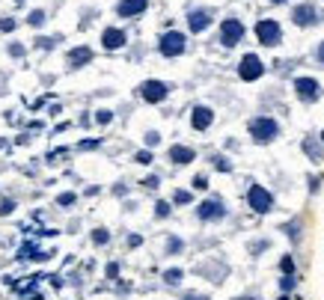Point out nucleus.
Here are the masks:
<instances>
[{"label": "nucleus", "instance_id": "nucleus-1", "mask_svg": "<svg viewBox=\"0 0 324 300\" xmlns=\"http://www.w3.org/2000/svg\"><path fill=\"white\" fill-rule=\"evenodd\" d=\"M250 134H253V140H256V143H271V140H277L280 125H277L271 116H259V119L250 122Z\"/></svg>", "mask_w": 324, "mask_h": 300}, {"label": "nucleus", "instance_id": "nucleus-2", "mask_svg": "<svg viewBox=\"0 0 324 300\" xmlns=\"http://www.w3.org/2000/svg\"><path fill=\"white\" fill-rule=\"evenodd\" d=\"M256 36H259V42L268 45V48H274V45L282 42V30H280V24L271 21V18H265V21L256 24Z\"/></svg>", "mask_w": 324, "mask_h": 300}, {"label": "nucleus", "instance_id": "nucleus-3", "mask_svg": "<svg viewBox=\"0 0 324 300\" xmlns=\"http://www.w3.org/2000/svg\"><path fill=\"white\" fill-rule=\"evenodd\" d=\"M241 39H244V24H241L238 18H226V21L220 24V42H223L226 48H235Z\"/></svg>", "mask_w": 324, "mask_h": 300}, {"label": "nucleus", "instance_id": "nucleus-4", "mask_svg": "<svg viewBox=\"0 0 324 300\" xmlns=\"http://www.w3.org/2000/svg\"><path fill=\"white\" fill-rule=\"evenodd\" d=\"M247 199H250V208H253V211H259V214H268V211L274 208V196L265 191L262 184H253V187H250Z\"/></svg>", "mask_w": 324, "mask_h": 300}, {"label": "nucleus", "instance_id": "nucleus-5", "mask_svg": "<svg viewBox=\"0 0 324 300\" xmlns=\"http://www.w3.org/2000/svg\"><path fill=\"white\" fill-rule=\"evenodd\" d=\"M262 71H265V65H262V60L256 54H247L241 60V65H238L241 81H256V78H262Z\"/></svg>", "mask_w": 324, "mask_h": 300}, {"label": "nucleus", "instance_id": "nucleus-6", "mask_svg": "<svg viewBox=\"0 0 324 300\" xmlns=\"http://www.w3.org/2000/svg\"><path fill=\"white\" fill-rule=\"evenodd\" d=\"M182 51H185V36H182V33L170 30V33L161 36V54H164V57H178Z\"/></svg>", "mask_w": 324, "mask_h": 300}, {"label": "nucleus", "instance_id": "nucleus-7", "mask_svg": "<svg viewBox=\"0 0 324 300\" xmlns=\"http://www.w3.org/2000/svg\"><path fill=\"white\" fill-rule=\"evenodd\" d=\"M167 92H170V86H167V84H161V81H146V84L140 86V95L146 98V101H152V104L164 101V98H167Z\"/></svg>", "mask_w": 324, "mask_h": 300}, {"label": "nucleus", "instance_id": "nucleus-8", "mask_svg": "<svg viewBox=\"0 0 324 300\" xmlns=\"http://www.w3.org/2000/svg\"><path fill=\"white\" fill-rule=\"evenodd\" d=\"M196 214H199V220H220V217H226V208L220 199H205L196 208Z\"/></svg>", "mask_w": 324, "mask_h": 300}, {"label": "nucleus", "instance_id": "nucleus-9", "mask_svg": "<svg viewBox=\"0 0 324 300\" xmlns=\"http://www.w3.org/2000/svg\"><path fill=\"white\" fill-rule=\"evenodd\" d=\"M295 89H298V95H301L303 101H315V98L321 95V86H318V81H312V78H298V81H295Z\"/></svg>", "mask_w": 324, "mask_h": 300}, {"label": "nucleus", "instance_id": "nucleus-10", "mask_svg": "<svg viewBox=\"0 0 324 300\" xmlns=\"http://www.w3.org/2000/svg\"><path fill=\"white\" fill-rule=\"evenodd\" d=\"M292 21H295L298 27H309V24H315V21H318V12H315V6L303 3V6H298V9L292 12Z\"/></svg>", "mask_w": 324, "mask_h": 300}, {"label": "nucleus", "instance_id": "nucleus-11", "mask_svg": "<svg viewBox=\"0 0 324 300\" xmlns=\"http://www.w3.org/2000/svg\"><path fill=\"white\" fill-rule=\"evenodd\" d=\"M146 0H119V6H116V12L122 15V18H134V15H140V12H146Z\"/></svg>", "mask_w": 324, "mask_h": 300}, {"label": "nucleus", "instance_id": "nucleus-12", "mask_svg": "<svg viewBox=\"0 0 324 300\" xmlns=\"http://www.w3.org/2000/svg\"><path fill=\"white\" fill-rule=\"evenodd\" d=\"M101 42H104V48H107V51H116V48H122V45H125V33H122V30H116V27H107V30H104V36H101Z\"/></svg>", "mask_w": 324, "mask_h": 300}, {"label": "nucleus", "instance_id": "nucleus-13", "mask_svg": "<svg viewBox=\"0 0 324 300\" xmlns=\"http://www.w3.org/2000/svg\"><path fill=\"white\" fill-rule=\"evenodd\" d=\"M211 119H214V113L208 107H194V113H191V125L196 128V131H205L208 125H211Z\"/></svg>", "mask_w": 324, "mask_h": 300}, {"label": "nucleus", "instance_id": "nucleus-14", "mask_svg": "<svg viewBox=\"0 0 324 300\" xmlns=\"http://www.w3.org/2000/svg\"><path fill=\"white\" fill-rule=\"evenodd\" d=\"M188 24H191V30H194V33H202V30L211 24V15H208L205 9H194V12L188 15Z\"/></svg>", "mask_w": 324, "mask_h": 300}, {"label": "nucleus", "instance_id": "nucleus-15", "mask_svg": "<svg viewBox=\"0 0 324 300\" xmlns=\"http://www.w3.org/2000/svg\"><path fill=\"white\" fill-rule=\"evenodd\" d=\"M196 158V152H194V149H188V146H173L170 149V161L173 164H191Z\"/></svg>", "mask_w": 324, "mask_h": 300}, {"label": "nucleus", "instance_id": "nucleus-16", "mask_svg": "<svg viewBox=\"0 0 324 300\" xmlns=\"http://www.w3.org/2000/svg\"><path fill=\"white\" fill-rule=\"evenodd\" d=\"M89 60H92V51H89V48H75V51H68L71 68H81V65H86Z\"/></svg>", "mask_w": 324, "mask_h": 300}, {"label": "nucleus", "instance_id": "nucleus-17", "mask_svg": "<svg viewBox=\"0 0 324 300\" xmlns=\"http://www.w3.org/2000/svg\"><path fill=\"white\" fill-rule=\"evenodd\" d=\"M48 256H51V253H42V250L36 247L33 241H27V244H24V247L18 250V258H36V261H45Z\"/></svg>", "mask_w": 324, "mask_h": 300}, {"label": "nucleus", "instance_id": "nucleus-18", "mask_svg": "<svg viewBox=\"0 0 324 300\" xmlns=\"http://www.w3.org/2000/svg\"><path fill=\"white\" fill-rule=\"evenodd\" d=\"M303 152L312 158V161H321V146L315 140H303Z\"/></svg>", "mask_w": 324, "mask_h": 300}, {"label": "nucleus", "instance_id": "nucleus-19", "mask_svg": "<svg viewBox=\"0 0 324 300\" xmlns=\"http://www.w3.org/2000/svg\"><path fill=\"white\" fill-rule=\"evenodd\" d=\"M164 279H167L170 285H178V282H182V271L173 268V271H167V274H164Z\"/></svg>", "mask_w": 324, "mask_h": 300}, {"label": "nucleus", "instance_id": "nucleus-20", "mask_svg": "<svg viewBox=\"0 0 324 300\" xmlns=\"http://www.w3.org/2000/svg\"><path fill=\"white\" fill-rule=\"evenodd\" d=\"M30 24H33V27H42V24H45V12H42V9L30 12Z\"/></svg>", "mask_w": 324, "mask_h": 300}, {"label": "nucleus", "instance_id": "nucleus-21", "mask_svg": "<svg viewBox=\"0 0 324 300\" xmlns=\"http://www.w3.org/2000/svg\"><path fill=\"white\" fill-rule=\"evenodd\" d=\"M15 211V202L12 199H0V217H6V214H12Z\"/></svg>", "mask_w": 324, "mask_h": 300}, {"label": "nucleus", "instance_id": "nucleus-22", "mask_svg": "<svg viewBox=\"0 0 324 300\" xmlns=\"http://www.w3.org/2000/svg\"><path fill=\"white\" fill-rule=\"evenodd\" d=\"M92 241H95V244L101 247V244H107V241H110V235H107L104 229H95V232H92Z\"/></svg>", "mask_w": 324, "mask_h": 300}, {"label": "nucleus", "instance_id": "nucleus-23", "mask_svg": "<svg viewBox=\"0 0 324 300\" xmlns=\"http://www.w3.org/2000/svg\"><path fill=\"white\" fill-rule=\"evenodd\" d=\"M280 271H282V274H292V271H295V261H292V256H285V258L280 261Z\"/></svg>", "mask_w": 324, "mask_h": 300}, {"label": "nucleus", "instance_id": "nucleus-24", "mask_svg": "<svg viewBox=\"0 0 324 300\" xmlns=\"http://www.w3.org/2000/svg\"><path fill=\"white\" fill-rule=\"evenodd\" d=\"M173 199H175V205H188V202H191V193H188V191H175Z\"/></svg>", "mask_w": 324, "mask_h": 300}, {"label": "nucleus", "instance_id": "nucleus-25", "mask_svg": "<svg viewBox=\"0 0 324 300\" xmlns=\"http://www.w3.org/2000/svg\"><path fill=\"white\" fill-rule=\"evenodd\" d=\"M110 119H113V113H110V110H98V113H95V122H101V125H107Z\"/></svg>", "mask_w": 324, "mask_h": 300}, {"label": "nucleus", "instance_id": "nucleus-26", "mask_svg": "<svg viewBox=\"0 0 324 300\" xmlns=\"http://www.w3.org/2000/svg\"><path fill=\"white\" fill-rule=\"evenodd\" d=\"M134 161H137V164H152L155 158H152V152H137V155H134Z\"/></svg>", "mask_w": 324, "mask_h": 300}, {"label": "nucleus", "instance_id": "nucleus-27", "mask_svg": "<svg viewBox=\"0 0 324 300\" xmlns=\"http://www.w3.org/2000/svg\"><path fill=\"white\" fill-rule=\"evenodd\" d=\"M214 167H217V170H223V172H229V170H232V164H229L226 158H214Z\"/></svg>", "mask_w": 324, "mask_h": 300}, {"label": "nucleus", "instance_id": "nucleus-28", "mask_svg": "<svg viewBox=\"0 0 324 300\" xmlns=\"http://www.w3.org/2000/svg\"><path fill=\"white\" fill-rule=\"evenodd\" d=\"M155 214H158V217H167V214H170V202H158V205H155Z\"/></svg>", "mask_w": 324, "mask_h": 300}, {"label": "nucleus", "instance_id": "nucleus-29", "mask_svg": "<svg viewBox=\"0 0 324 300\" xmlns=\"http://www.w3.org/2000/svg\"><path fill=\"white\" fill-rule=\"evenodd\" d=\"M75 199H78L75 193H63V196H60L57 202H60V205H75Z\"/></svg>", "mask_w": 324, "mask_h": 300}, {"label": "nucleus", "instance_id": "nucleus-30", "mask_svg": "<svg viewBox=\"0 0 324 300\" xmlns=\"http://www.w3.org/2000/svg\"><path fill=\"white\" fill-rule=\"evenodd\" d=\"M194 187H196V191H205V187H208V178H205V175H196V178H194Z\"/></svg>", "mask_w": 324, "mask_h": 300}, {"label": "nucleus", "instance_id": "nucleus-31", "mask_svg": "<svg viewBox=\"0 0 324 300\" xmlns=\"http://www.w3.org/2000/svg\"><path fill=\"white\" fill-rule=\"evenodd\" d=\"M167 250H170V253H178V250H182V241H178V238H170V241H167Z\"/></svg>", "mask_w": 324, "mask_h": 300}, {"label": "nucleus", "instance_id": "nucleus-32", "mask_svg": "<svg viewBox=\"0 0 324 300\" xmlns=\"http://www.w3.org/2000/svg\"><path fill=\"white\" fill-rule=\"evenodd\" d=\"M0 30H3V33H12V30H15V21H12V18H6V21H0Z\"/></svg>", "mask_w": 324, "mask_h": 300}, {"label": "nucleus", "instance_id": "nucleus-33", "mask_svg": "<svg viewBox=\"0 0 324 300\" xmlns=\"http://www.w3.org/2000/svg\"><path fill=\"white\" fill-rule=\"evenodd\" d=\"M280 285H282V291H289V288H292V285H295V279H292V274H285V277H282V282H280Z\"/></svg>", "mask_w": 324, "mask_h": 300}, {"label": "nucleus", "instance_id": "nucleus-34", "mask_svg": "<svg viewBox=\"0 0 324 300\" xmlns=\"http://www.w3.org/2000/svg\"><path fill=\"white\" fill-rule=\"evenodd\" d=\"M146 143H149V146H158V143H161V134L149 131V134H146Z\"/></svg>", "mask_w": 324, "mask_h": 300}, {"label": "nucleus", "instance_id": "nucleus-35", "mask_svg": "<svg viewBox=\"0 0 324 300\" xmlns=\"http://www.w3.org/2000/svg\"><path fill=\"white\" fill-rule=\"evenodd\" d=\"M101 146V140H84L81 143V149H98Z\"/></svg>", "mask_w": 324, "mask_h": 300}, {"label": "nucleus", "instance_id": "nucleus-36", "mask_svg": "<svg viewBox=\"0 0 324 300\" xmlns=\"http://www.w3.org/2000/svg\"><path fill=\"white\" fill-rule=\"evenodd\" d=\"M143 187H149V191H155V187H158V178H155V175H149L146 181H143Z\"/></svg>", "mask_w": 324, "mask_h": 300}, {"label": "nucleus", "instance_id": "nucleus-37", "mask_svg": "<svg viewBox=\"0 0 324 300\" xmlns=\"http://www.w3.org/2000/svg\"><path fill=\"white\" fill-rule=\"evenodd\" d=\"M107 277L116 279V277H119V265H107Z\"/></svg>", "mask_w": 324, "mask_h": 300}, {"label": "nucleus", "instance_id": "nucleus-38", "mask_svg": "<svg viewBox=\"0 0 324 300\" xmlns=\"http://www.w3.org/2000/svg\"><path fill=\"white\" fill-rule=\"evenodd\" d=\"M39 42V48H54V39H48V36H42V39H36Z\"/></svg>", "mask_w": 324, "mask_h": 300}, {"label": "nucleus", "instance_id": "nucleus-39", "mask_svg": "<svg viewBox=\"0 0 324 300\" xmlns=\"http://www.w3.org/2000/svg\"><path fill=\"white\" fill-rule=\"evenodd\" d=\"M9 54H12V57H21V54H24V48H21V45H9Z\"/></svg>", "mask_w": 324, "mask_h": 300}, {"label": "nucleus", "instance_id": "nucleus-40", "mask_svg": "<svg viewBox=\"0 0 324 300\" xmlns=\"http://www.w3.org/2000/svg\"><path fill=\"white\" fill-rule=\"evenodd\" d=\"M140 241H143L140 235H131V238H128V244H131V247H140Z\"/></svg>", "mask_w": 324, "mask_h": 300}, {"label": "nucleus", "instance_id": "nucleus-41", "mask_svg": "<svg viewBox=\"0 0 324 300\" xmlns=\"http://www.w3.org/2000/svg\"><path fill=\"white\" fill-rule=\"evenodd\" d=\"M315 57H318V63H324V42L318 45V51H315Z\"/></svg>", "mask_w": 324, "mask_h": 300}, {"label": "nucleus", "instance_id": "nucleus-42", "mask_svg": "<svg viewBox=\"0 0 324 300\" xmlns=\"http://www.w3.org/2000/svg\"><path fill=\"white\" fill-rule=\"evenodd\" d=\"M185 300H208V297H202V294H185Z\"/></svg>", "mask_w": 324, "mask_h": 300}, {"label": "nucleus", "instance_id": "nucleus-43", "mask_svg": "<svg viewBox=\"0 0 324 300\" xmlns=\"http://www.w3.org/2000/svg\"><path fill=\"white\" fill-rule=\"evenodd\" d=\"M238 300H256V297H238Z\"/></svg>", "mask_w": 324, "mask_h": 300}, {"label": "nucleus", "instance_id": "nucleus-44", "mask_svg": "<svg viewBox=\"0 0 324 300\" xmlns=\"http://www.w3.org/2000/svg\"><path fill=\"white\" fill-rule=\"evenodd\" d=\"M271 3H285V0H271Z\"/></svg>", "mask_w": 324, "mask_h": 300}, {"label": "nucleus", "instance_id": "nucleus-45", "mask_svg": "<svg viewBox=\"0 0 324 300\" xmlns=\"http://www.w3.org/2000/svg\"><path fill=\"white\" fill-rule=\"evenodd\" d=\"M280 300H289V297H280Z\"/></svg>", "mask_w": 324, "mask_h": 300}, {"label": "nucleus", "instance_id": "nucleus-46", "mask_svg": "<svg viewBox=\"0 0 324 300\" xmlns=\"http://www.w3.org/2000/svg\"><path fill=\"white\" fill-rule=\"evenodd\" d=\"M321 140H324V134H321Z\"/></svg>", "mask_w": 324, "mask_h": 300}]
</instances>
